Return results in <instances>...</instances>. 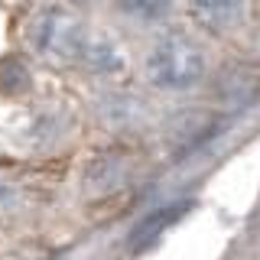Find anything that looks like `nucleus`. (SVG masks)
<instances>
[{"mask_svg":"<svg viewBox=\"0 0 260 260\" xmlns=\"http://www.w3.org/2000/svg\"><path fill=\"white\" fill-rule=\"evenodd\" d=\"M29 88V72L20 59H4L0 62V91L4 94H23Z\"/></svg>","mask_w":260,"mask_h":260,"instance_id":"8","label":"nucleus"},{"mask_svg":"<svg viewBox=\"0 0 260 260\" xmlns=\"http://www.w3.org/2000/svg\"><path fill=\"white\" fill-rule=\"evenodd\" d=\"M75 4H91V0H75Z\"/></svg>","mask_w":260,"mask_h":260,"instance_id":"9","label":"nucleus"},{"mask_svg":"<svg viewBox=\"0 0 260 260\" xmlns=\"http://www.w3.org/2000/svg\"><path fill=\"white\" fill-rule=\"evenodd\" d=\"M127 179V162L117 156H101L88 166V189H94L98 195L114 192L117 185H124Z\"/></svg>","mask_w":260,"mask_h":260,"instance_id":"5","label":"nucleus"},{"mask_svg":"<svg viewBox=\"0 0 260 260\" xmlns=\"http://www.w3.org/2000/svg\"><path fill=\"white\" fill-rule=\"evenodd\" d=\"M117 10L137 23H156L173 13V0H117Z\"/></svg>","mask_w":260,"mask_h":260,"instance_id":"6","label":"nucleus"},{"mask_svg":"<svg viewBox=\"0 0 260 260\" xmlns=\"http://www.w3.org/2000/svg\"><path fill=\"white\" fill-rule=\"evenodd\" d=\"M189 211V202H176V205H162V208H156L153 215H146L140 224L130 231V250H143V247H150L153 241L159 238L162 231H166L169 224H176L179 218Z\"/></svg>","mask_w":260,"mask_h":260,"instance_id":"4","label":"nucleus"},{"mask_svg":"<svg viewBox=\"0 0 260 260\" xmlns=\"http://www.w3.org/2000/svg\"><path fill=\"white\" fill-rule=\"evenodd\" d=\"M247 0H189L192 20L208 32H224L241 20Z\"/></svg>","mask_w":260,"mask_h":260,"instance_id":"3","label":"nucleus"},{"mask_svg":"<svg viewBox=\"0 0 260 260\" xmlns=\"http://www.w3.org/2000/svg\"><path fill=\"white\" fill-rule=\"evenodd\" d=\"M85 59H88V65H91L94 72H117L120 65H124L120 52L108 43V39H94V43H88Z\"/></svg>","mask_w":260,"mask_h":260,"instance_id":"7","label":"nucleus"},{"mask_svg":"<svg viewBox=\"0 0 260 260\" xmlns=\"http://www.w3.org/2000/svg\"><path fill=\"white\" fill-rule=\"evenodd\" d=\"M29 43L36 46V52H43L46 59L55 62H75L85 59L88 36L81 29V23L65 10H43L29 26Z\"/></svg>","mask_w":260,"mask_h":260,"instance_id":"2","label":"nucleus"},{"mask_svg":"<svg viewBox=\"0 0 260 260\" xmlns=\"http://www.w3.org/2000/svg\"><path fill=\"white\" fill-rule=\"evenodd\" d=\"M205 49L185 32H162L143 59V75L162 91H189L205 78Z\"/></svg>","mask_w":260,"mask_h":260,"instance_id":"1","label":"nucleus"}]
</instances>
